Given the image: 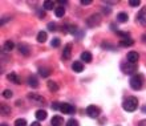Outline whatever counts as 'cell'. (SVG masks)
Instances as JSON below:
<instances>
[{
    "mask_svg": "<svg viewBox=\"0 0 146 126\" xmlns=\"http://www.w3.org/2000/svg\"><path fill=\"white\" fill-rule=\"evenodd\" d=\"M137 107H138V99L130 95V97H127V98L123 99L122 102V109L126 111H134L137 110Z\"/></svg>",
    "mask_w": 146,
    "mask_h": 126,
    "instance_id": "1",
    "label": "cell"
},
{
    "mask_svg": "<svg viewBox=\"0 0 146 126\" xmlns=\"http://www.w3.org/2000/svg\"><path fill=\"white\" fill-rule=\"evenodd\" d=\"M142 84H143V77L141 74H133L129 80V85H130L131 89L134 90H139L142 88Z\"/></svg>",
    "mask_w": 146,
    "mask_h": 126,
    "instance_id": "2",
    "label": "cell"
},
{
    "mask_svg": "<svg viewBox=\"0 0 146 126\" xmlns=\"http://www.w3.org/2000/svg\"><path fill=\"white\" fill-rule=\"evenodd\" d=\"M101 23V16L100 15H90L86 19V24H88V27L90 28H94V27H98Z\"/></svg>",
    "mask_w": 146,
    "mask_h": 126,
    "instance_id": "3",
    "label": "cell"
},
{
    "mask_svg": "<svg viewBox=\"0 0 146 126\" xmlns=\"http://www.w3.org/2000/svg\"><path fill=\"white\" fill-rule=\"evenodd\" d=\"M121 69L125 74H133L137 70V66H135V64H130L129 61H125L121 64Z\"/></svg>",
    "mask_w": 146,
    "mask_h": 126,
    "instance_id": "4",
    "label": "cell"
},
{
    "mask_svg": "<svg viewBox=\"0 0 146 126\" xmlns=\"http://www.w3.org/2000/svg\"><path fill=\"white\" fill-rule=\"evenodd\" d=\"M100 109L97 106H94V105H89L88 107H86V114L90 117V118H98L100 117Z\"/></svg>",
    "mask_w": 146,
    "mask_h": 126,
    "instance_id": "5",
    "label": "cell"
},
{
    "mask_svg": "<svg viewBox=\"0 0 146 126\" xmlns=\"http://www.w3.org/2000/svg\"><path fill=\"white\" fill-rule=\"evenodd\" d=\"M60 111L64 113V114H73L76 111V107L70 105V103H61V107H60Z\"/></svg>",
    "mask_w": 146,
    "mask_h": 126,
    "instance_id": "6",
    "label": "cell"
},
{
    "mask_svg": "<svg viewBox=\"0 0 146 126\" xmlns=\"http://www.w3.org/2000/svg\"><path fill=\"white\" fill-rule=\"evenodd\" d=\"M137 21H138L141 25L146 27V7H142L139 9L138 15H137Z\"/></svg>",
    "mask_w": 146,
    "mask_h": 126,
    "instance_id": "7",
    "label": "cell"
},
{
    "mask_svg": "<svg viewBox=\"0 0 146 126\" xmlns=\"http://www.w3.org/2000/svg\"><path fill=\"white\" fill-rule=\"evenodd\" d=\"M138 58H139V54L137 53V52H134V50H131V52H129V53H127L126 61H129L130 64H137Z\"/></svg>",
    "mask_w": 146,
    "mask_h": 126,
    "instance_id": "8",
    "label": "cell"
},
{
    "mask_svg": "<svg viewBox=\"0 0 146 126\" xmlns=\"http://www.w3.org/2000/svg\"><path fill=\"white\" fill-rule=\"evenodd\" d=\"M17 48H19V52L23 54V56H29V53H31V48H29L27 44H24V42L19 44Z\"/></svg>",
    "mask_w": 146,
    "mask_h": 126,
    "instance_id": "9",
    "label": "cell"
},
{
    "mask_svg": "<svg viewBox=\"0 0 146 126\" xmlns=\"http://www.w3.org/2000/svg\"><path fill=\"white\" fill-rule=\"evenodd\" d=\"M70 52H72V45H70V44H66L65 48L62 49V58H64V60H69Z\"/></svg>",
    "mask_w": 146,
    "mask_h": 126,
    "instance_id": "10",
    "label": "cell"
},
{
    "mask_svg": "<svg viewBox=\"0 0 146 126\" xmlns=\"http://www.w3.org/2000/svg\"><path fill=\"white\" fill-rule=\"evenodd\" d=\"M50 123H52V126H61L64 123V119L61 115H53L50 119Z\"/></svg>",
    "mask_w": 146,
    "mask_h": 126,
    "instance_id": "11",
    "label": "cell"
},
{
    "mask_svg": "<svg viewBox=\"0 0 146 126\" xmlns=\"http://www.w3.org/2000/svg\"><path fill=\"white\" fill-rule=\"evenodd\" d=\"M72 69L76 73H81L82 70H84V64H82L81 61H74L72 64Z\"/></svg>",
    "mask_w": 146,
    "mask_h": 126,
    "instance_id": "12",
    "label": "cell"
},
{
    "mask_svg": "<svg viewBox=\"0 0 146 126\" xmlns=\"http://www.w3.org/2000/svg\"><path fill=\"white\" fill-rule=\"evenodd\" d=\"M127 20H129V16H127L126 12H119V13H117V21H118V23H126Z\"/></svg>",
    "mask_w": 146,
    "mask_h": 126,
    "instance_id": "13",
    "label": "cell"
},
{
    "mask_svg": "<svg viewBox=\"0 0 146 126\" xmlns=\"http://www.w3.org/2000/svg\"><path fill=\"white\" fill-rule=\"evenodd\" d=\"M28 98L33 99L36 102H44V101H45L44 97H41V95H38V94H35V93H29V94H28Z\"/></svg>",
    "mask_w": 146,
    "mask_h": 126,
    "instance_id": "14",
    "label": "cell"
},
{
    "mask_svg": "<svg viewBox=\"0 0 146 126\" xmlns=\"http://www.w3.org/2000/svg\"><path fill=\"white\" fill-rule=\"evenodd\" d=\"M35 115L38 121H44V119L46 118V111L44 110V109H40V110H37L35 113Z\"/></svg>",
    "mask_w": 146,
    "mask_h": 126,
    "instance_id": "15",
    "label": "cell"
},
{
    "mask_svg": "<svg viewBox=\"0 0 146 126\" xmlns=\"http://www.w3.org/2000/svg\"><path fill=\"white\" fill-rule=\"evenodd\" d=\"M42 8L45 9V11H50L52 8H54V1H52V0H45L44 3H42ZM56 9V8H54Z\"/></svg>",
    "mask_w": 146,
    "mask_h": 126,
    "instance_id": "16",
    "label": "cell"
},
{
    "mask_svg": "<svg viewBox=\"0 0 146 126\" xmlns=\"http://www.w3.org/2000/svg\"><path fill=\"white\" fill-rule=\"evenodd\" d=\"M81 60L84 62H90L93 60L92 53H90V52H82V53H81Z\"/></svg>",
    "mask_w": 146,
    "mask_h": 126,
    "instance_id": "17",
    "label": "cell"
},
{
    "mask_svg": "<svg viewBox=\"0 0 146 126\" xmlns=\"http://www.w3.org/2000/svg\"><path fill=\"white\" fill-rule=\"evenodd\" d=\"M7 78L9 81H12L13 84H20V77L17 76L16 73H9V74L7 76Z\"/></svg>",
    "mask_w": 146,
    "mask_h": 126,
    "instance_id": "18",
    "label": "cell"
},
{
    "mask_svg": "<svg viewBox=\"0 0 146 126\" xmlns=\"http://www.w3.org/2000/svg\"><path fill=\"white\" fill-rule=\"evenodd\" d=\"M36 38H37V42H41V44H42V42H45L46 38H48V36H46V32L40 31L37 33V37H36Z\"/></svg>",
    "mask_w": 146,
    "mask_h": 126,
    "instance_id": "19",
    "label": "cell"
},
{
    "mask_svg": "<svg viewBox=\"0 0 146 126\" xmlns=\"http://www.w3.org/2000/svg\"><path fill=\"white\" fill-rule=\"evenodd\" d=\"M54 15H56V17H60L61 19L62 16L65 15V8L62 7H56V9H54Z\"/></svg>",
    "mask_w": 146,
    "mask_h": 126,
    "instance_id": "20",
    "label": "cell"
},
{
    "mask_svg": "<svg viewBox=\"0 0 146 126\" xmlns=\"http://www.w3.org/2000/svg\"><path fill=\"white\" fill-rule=\"evenodd\" d=\"M28 85H29L31 88H37V86H38L37 78H36L35 76H31L29 78H28Z\"/></svg>",
    "mask_w": 146,
    "mask_h": 126,
    "instance_id": "21",
    "label": "cell"
},
{
    "mask_svg": "<svg viewBox=\"0 0 146 126\" xmlns=\"http://www.w3.org/2000/svg\"><path fill=\"white\" fill-rule=\"evenodd\" d=\"M133 44H134V41H133L130 37L129 38H122V40L119 41V45L121 46H131Z\"/></svg>",
    "mask_w": 146,
    "mask_h": 126,
    "instance_id": "22",
    "label": "cell"
},
{
    "mask_svg": "<svg viewBox=\"0 0 146 126\" xmlns=\"http://www.w3.org/2000/svg\"><path fill=\"white\" fill-rule=\"evenodd\" d=\"M46 85H48V89H49L50 92H57V90H58V85L56 84L54 81H52V80L48 81V84H46Z\"/></svg>",
    "mask_w": 146,
    "mask_h": 126,
    "instance_id": "23",
    "label": "cell"
},
{
    "mask_svg": "<svg viewBox=\"0 0 146 126\" xmlns=\"http://www.w3.org/2000/svg\"><path fill=\"white\" fill-rule=\"evenodd\" d=\"M13 46H15V44L12 41H9V40L4 42V50H7V52H11V50L13 49Z\"/></svg>",
    "mask_w": 146,
    "mask_h": 126,
    "instance_id": "24",
    "label": "cell"
},
{
    "mask_svg": "<svg viewBox=\"0 0 146 126\" xmlns=\"http://www.w3.org/2000/svg\"><path fill=\"white\" fill-rule=\"evenodd\" d=\"M49 69H46V68H40L38 69V74L41 77H48L49 76Z\"/></svg>",
    "mask_w": 146,
    "mask_h": 126,
    "instance_id": "25",
    "label": "cell"
},
{
    "mask_svg": "<svg viewBox=\"0 0 146 126\" xmlns=\"http://www.w3.org/2000/svg\"><path fill=\"white\" fill-rule=\"evenodd\" d=\"M15 126H27V121L24 118H17L15 121Z\"/></svg>",
    "mask_w": 146,
    "mask_h": 126,
    "instance_id": "26",
    "label": "cell"
},
{
    "mask_svg": "<svg viewBox=\"0 0 146 126\" xmlns=\"http://www.w3.org/2000/svg\"><path fill=\"white\" fill-rule=\"evenodd\" d=\"M12 95H13V93H12V90H9V89H5V90L3 92V97H4V98L9 99Z\"/></svg>",
    "mask_w": 146,
    "mask_h": 126,
    "instance_id": "27",
    "label": "cell"
},
{
    "mask_svg": "<svg viewBox=\"0 0 146 126\" xmlns=\"http://www.w3.org/2000/svg\"><path fill=\"white\" fill-rule=\"evenodd\" d=\"M50 46H52V48H57V46H60V38H53V40H52V42H50Z\"/></svg>",
    "mask_w": 146,
    "mask_h": 126,
    "instance_id": "28",
    "label": "cell"
},
{
    "mask_svg": "<svg viewBox=\"0 0 146 126\" xmlns=\"http://www.w3.org/2000/svg\"><path fill=\"white\" fill-rule=\"evenodd\" d=\"M1 113H3V114H8V113H11V107L7 106V105H1Z\"/></svg>",
    "mask_w": 146,
    "mask_h": 126,
    "instance_id": "29",
    "label": "cell"
},
{
    "mask_svg": "<svg viewBox=\"0 0 146 126\" xmlns=\"http://www.w3.org/2000/svg\"><path fill=\"white\" fill-rule=\"evenodd\" d=\"M115 33L118 34L119 37H122V38H129V37H130L127 32H121V31H117V32H115Z\"/></svg>",
    "mask_w": 146,
    "mask_h": 126,
    "instance_id": "30",
    "label": "cell"
},
{
    "mask_svg": "<svg viewBox=\"0 0 146 126\" xmlns=\"http://www.w3.org/2000/svg\"><path fill=\"white\" fill-rule=\"evenodd\" d=\"M139 4H141L139 0H130V1H129V5H130V7H138Z\"/></svg>",
    "mask_w": 146,
    "mask_h": 126,
    "instance_id": "31",
    "label": "cell"
},
{
    "mask_svg": "<svg viewBox=\"0 0 146 126\" xmlns=\"http://www.w3.org/2000/svg\"><path fill=\"white\" fill-rule=\"evenodd\" d=\"M66 126H78V121H77V119H69L68 123H66Z\"/></svg>",
    "mask_w": 146,
    "mask_h": 126,
    "instance_id": "32",
    "label": "cell"
},
{
    "mask_svg": "<svg viewBox=\"0 0 146 126\" xmlns=\"http://www.w3.org/2000/svg\"><path fill=\"white\" fill-rule=\"evenodd\" d=\"M48 29H49L50 32H54L57 28H56V24L54 23H48Z\"/></svg>",
    "mask_w": 146,
    "mask_h": 126,
    "instance_id": "33",
    "label": "cell"
},
{
    "mask_svg": "<svg viewBox=\"0 0 146 126\" xmlns=\"http://www.w3.org/2000/svg\"><path fill=\"white\" fill-rule=\"evenodd\" d=\"M102 13H105V15H109V13H110V8H109L108 5H104V7H102Z\"/></svg>",
    "mask_w": 146,
    "mask_h": 126,
    "instance_id": "34",
    "label": "cell"
},
{
    "mask_svg": "<svg viewBox=\"0 0 146 126\" xmlns=\"http://www.w3.org/2000/svg\"><path fill=\"white\" fill-rule=\"evenodd\" d=\"M60 107H61V103H58V102L52 103V109H54V110H57V109H60Z\"/></svg>",
    "mask_w": 146,
    "mask_h": 126,
    "instance_id": "35",
    "label": "cell"
},
{
    "mask_svg": "<svg viewBox=\"0 0 146 126\" xmlns=\"http://www.w3.org/2000/svg\"><path fill=\"white\" fill-rule=\"evenodd\" d=\"M84 34H85V32H84V31H80V29H78V32H77V33H76V37L78 38V40H80V38L82 37Z\"/></svg>",
    "mask_w": 146,
    "mask_h": 126,
    "instance_id": "36",
    "label": "cell"
},
{
    "mask_svg": "<svg viewBox=\"0 0 146 126\" xmlns=\"http://www.w3.org/2000/svg\"><path fill=\"white\" fill-rule=\"evenodd\" d=\"M37 16L40 17V19H44V17H45V12H44V11H38L37 12Z\"/></svg>",
    "mask_w": 146,
    "mask_h": 126,
    "instance_id": "37",
    "label": "cell"
},
{
    "mask_svg": "<svg viewBox=\"0 0 146 126\" xmlns=\"http://www.w3.org/2000/svg\"><path fill=\"white\" fill-rule=\"evenodd\" d=\"M90 3H92V0H81V4H82V5H89Z\"/></svg>",
    "mask_w": 146,
    "mask_h": 126,
    "instance_id": "38",
    "label": "cell"
},
{
    "mask_svg": "<svg viewBox=\"0 0 146 126\" xmlns=\"http://www.w3.org/2000/svg\"><path fill=\"white\" fill-rule=\"evenodd\" d=\"M138 126H146V119H142V121H139Z\"/></svg>",
    "mask_w": 146,
    "mask_h": 126,
    "instance_id": "39",
    "label": "cell"
},
{
    "mask_svg": "<svg viewBox=\"0 0 146 126\" xmlns=\"http://www.w3.org/2000/svg\"><path fill=\"white\" fill-rule=\"evenodd\" d=\"M31 126H41V123L37 122V121H35V122H32V123H31Z\"/></svg>",
    "mask_w": 146,
    "mask_h": 126,
    "instance_id": "40",
    "label": "cell"
},
{
    "mask_svg": "<svg viewBox=\"0 0 146 126\" xmlns=\"http://www.w3.org/2000/svg\"><path fill=\"white\" fill-rule=\"evenodd\" d=\"M57 3H60L62 5V4H66V1H65V0H57Z\"/></svg>",
    "mask_w": 146,
    "mask_h": 126,
    "instance_id": "41",
    "label": "cell"
},
{
    "mask_svg": "<svg viewBox=\"0 0 146 126\" xmlns=\"http://www.w3.org/2000/svg\"><path fill=\"white\" fill-rule=\"evenodd\" d=\"M142 111H143V113H146V105H145V106H142Z\"/></svg>",
    "mask_w": 146,
    "mask_h": 126,
    "instance_id": "42",
    "label": "cell"
},
{
    "mask_svg": "<svg viewBox=\"0 0 146 126\" xmlns=\"http://www.w3.org/2000/svg\"><path fill=\"white\" fill-rule=\"evenodd\" d=\"M142 37H143V41H145V42H146V34H143Z\"/></svg>",
    "mask_w": 146,
    "mask_h": 126,
    "instance_id": "43",
    "label": "cell"
},
{
    "mask_svg": "<svg viewBox=\"0 0 146 126\" xmlns=\"http://www.w3.org/2000/svg\"><path fill=\"white\" fill-rule=\"evenodd\" d=\"M1 126H7V123H1Z\"/></svg>",
    "mask_w": 146,
    "mask_h": 126,
    "instance_id": "44",
    "label": "cell"
}]
</instances>
